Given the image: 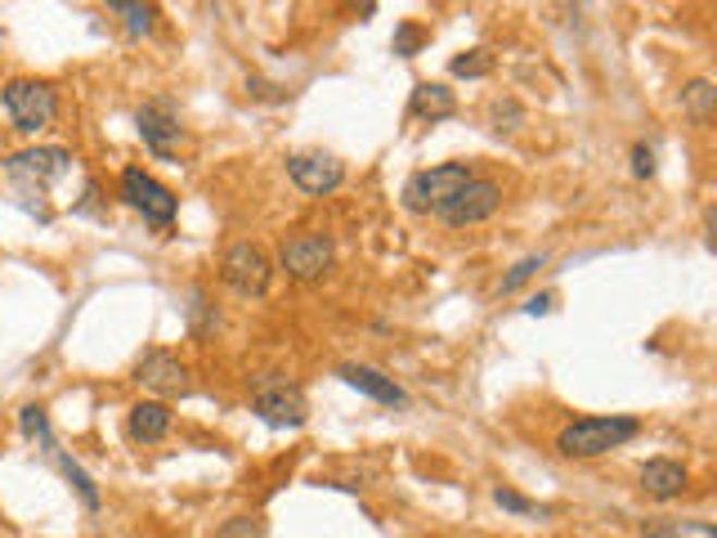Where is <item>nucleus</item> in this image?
<instances>
[{
    "label": "nucleus",
    "mask_w": 717,
    "mask_h": 538,
    "mask_svg": "<svg viewBox=\"0 0 717 538\" xmlns=\"http://www.w3.org/2000/svg\"><path fill=\"white\" fill-rule=\"evenodd\" d=\"M636 430H641L636 417H579V422H570L556 436V453L574 458V462H588V458H601V453L628 445Z\"/></svg>",
    "instance_id": "nucleus-1"
},
{
    "label": "nucleus",
    "mask_w": 717,
    "mask_h": 538,
    "mask_svg": "<svg viewBox=\"0 0 717 538\" xmlns=\"http://www.w3.org/2000/svg\"><path fill=\"white\" fill-rule=\"evenodd\" d=\"M475 179V171H471V162H440V166H431V171H418L404 185V207L412 211V215H440L453 198H458L467 185Z\"/></svg>",
    "instance_id": "nucleus-2"
},
{
    "label": "nucleus",
    "mask_w": 717,
    "mask_h": 538,
    "mask_svg": "<svg viewBox=\"0 0 717 538\" xmlns=\"http://www.w3.org/2000/svg\"><path fill=\"white\" fill-rule=\"evenodd\" d=\"M0 103H5V113L14 117V126H18L23 135L46 130V126H54V117H59V95H54L50 82L18 77V82H10L5 90H0Z\"/></svg>",
    "instance_id": "nucleus-3"
},
{
    "label": "nucleus",
    "mask_w": 717,
    "mask_h": 538,
    "mask_svg": "<svg viewBox=\"0 0 717 538\" xmlns=\"http://www.w3.org/2000/svg\"><path fill=\"white\" fill-rule=\"evenodd\" d=\"M220 278L234 287L238 297H265L274 283V261L265 257V247L256 242H234L220 261Z\"/></svg>",
    "instance_id": "nucleus-4"
},
{
    "label": "nucleus",
    "mask_w": 717,
    "mask_h": 538,
    "mask_svg": "<svg viewBox=\"0 0 717 538\" xmlns=\"http://www.w3.org/2000/svg\"><path fill=\"white\" fill-rule=\"evenodd\" d=\"M72 171V153L54 149V143H41V149H23L5 158V175L18 179L23 189H50Z\"/></svg>",
    "instance_id": "nucleus-5"
},
{
    "label": "nucleus",
    "mask_w": 717,
    "mask_h": 538,
    "mask_svg": "<svg viewBox=\"0 0 717 538\" xmlns=\"http://www.w3.org/2000/svg\"><path fill=\"white\" fill-rule=\"evenodd\" d=\"M122 198L144 215V221H153L162 229L175 221V211H180V198L162 185V179H153V175L139 171V166H126L122 171Z\"/></svg>",
    "instance_id": "nucleus-6"
},
{
    "label": "nucleus",
    "mask_w": 717,
    "mask_h": 538,
    "mask_svg": "<svg viewBox=\"0 0 717 538\" xmlns=\"http://www.w3.org/2000/svg\"><path fill=\"white\" fill-rule=\"evenodd\" d=\"M332 261H336V247H332L327 234H292L279 247V265L300 283L323 278L332 270Z\"/></svg>",
    "instance_id": "nucleus-7"
},
{
    "label": "nucleus",
    "mask_w": 717,
    "mask_h": 538,
    "mask_svg": "<svg viewBox=\"0 0 717 538\" xmlns=\"http://www.w3.org/2000/svg\"><path fill=\"white\" fill-rule=\"evenodd\" d=\"M498 207H503V189L494 185V179H471V185L440 211V221L453 225V229H467V225L489 221V215H494Z\"/></svg>",
    "instance_id": "nucleus-8"
},
{
    "label": "nucleus",
    "mask_w": 717,
    "mask_h": 538,
    "mask_svg": "<svg viewBox=\"0 0 717 538\" xmlns=\"http://www.w3.org/2000/svg\"><path fill=\"white\" fill-rule=\"evenodd\" d=\"M287 175H292V185L300 193H332V189H342V179H346V166L336 162L332 153H292L287 158Z\"/></svg>",
    "instance_id": "nucleus-9"
},
{
    "label": "nucleus",
    "mask_w": 717,
    "mask_h": 538,
    "mask_svg": "<svg viewBox=\"0 0 717 538\" xmlns=\"http://www.w3.org/2000/svg\"><path fill=\"white\" fill-rule=\"evenodd\" d=\"M139 135L144 143L153 149L158 158H171L175 153V139H180V117H175V108L166 99H153V103H144L139 108Z\"/></svg>",
    "instance_id": "nucleus-10"
},
{
    "label": "nucleus",
    "mask_w": 717,
    "mask_h": 538,
    "mask_svg": "<svg viewBox=\"0 0 717 538\" xmlns=\"http://www.w3.org/2000/svg\"><path fill=\"white\" fill-rule=\"evenodd\" d=\"M135 381L144 390H158V395H180L188 386V373H184V364L171 350H148L135 364Z\"/></svg>",
    "instance_id": "nucleus-11"
},
{
    "label": "nucleus",
    "mask_w": 717,
    "mask_h": 538,
    "mask_svg": "<svg viewBox=\"0 0 717 538\" xmlns=\"http://www.w3.org/2000/svg\"><path fill=\"white\" fill-rule=\"evenodd\" d=\"M346 386H355L359 395H368V400H376V404H391V409H399V404H408V395H404V386L395 381V377H386V373H376V368H368V364H346L342 373Z\"/></svg>",
    "instance_id": "nucleus-12"
},
{
    "label": "nucleus",
    "mask_w": 717,
    "mask_h": 538,
    "mask_svg": "<svg viewBox=\"0 0 717 538\" xmlns=\"http://www.w3.org/2000/svg\"><path fill=\"white\" fill-rule=\"evenodd\" d=\"M687 466L682 462H672V458H651L646 466H641V489H646L651 498H659V502H668V498H677L687 489Z\"/></svg>",
    "instance_id": "nucleus-13"
},
{
    "label": "nucleus",
    "mask_w": 717,
    "mask_h": 538,
    "mask_svg": "<svg viewBox=\"0 0 717 538\" xmlns=\"http://www.w3.org/2000/svg\"><path fill=\"white\" fill-rule=\"evenodd\" d=\"M256 413L265 417L270 426H300V422H306V400H300V390H287V386L260 390L256 395Z\"/></svg>",
    "instance_id": "nucleus-14"
},
{
    "label": "nucleus",
    "mask_w": 717,
    "mask_h": 538,
    "mask_svg": "<svg viewBox=\"0 0 717 538\" xmlns=\"http://www.w3.org/2000/svg\"><path fill=\"white\" fill-rule=\"evenodd\" d=\"M126 430H131L135 445H158L171 430V409L162 400H139L131 409V417H126Z\"/></svg>",
    "instance_id": "nucleus-15"
},
{
    "label": "nucleus",
    "mask_w": 717,
    "mask_h": 538,
    "mask_svg": "<svg viewBox=\"0 0 717 538\" xmlns=\"http://www.w3.org/2000/svg\"><path fill=\"white\" fill-rule=\"evenodd\" d=\"M408 113H412V117H422V122H444V117L458 113V99H453V90L440 86V82H422L418 90H412Z\"/></svg>",
    "instance_id": "nucleus-16"
},
{
    "label": "nucleus",
    "mask_w": 717,
    "mask_h": 538,
    "mask_svg": "<svg viewBox=\"0 0 717 538\" xmlns=\"http://www.w3.org/2000/svg\"><path fill=\"white\" fill-rule=\"evenodd\" d=\"M54 462H59V472L67 476V485H72V489L82 493L86 512H99V489H95V480H90V476L82 472V462H72V458H67V453H59V449H54Z\"/></svg>",
    "instance_id": "nucleus-17"
},
{
    "label": "nucleus",
    "mask_w": 717,
    "mask_h": 538,
    "mask_svg": "<svg viewBox=\"0 0 717 538\" xmlns=\"http://www.w3.org/2000/svg\"><path fill=\"white\" fill-rule=\"evenodd\" d=\"M682 108L695 117V122H708L713 117V108H717V90H713V82H691L687 90H682Z\"/></svg>",
    "instance_id": "nucleus-18"
},
{
    "label": "nucleus",
    "mask_w": 717,
    "mask_h": 538,
    "mask_svg": "<svg viewBox=\"0 0 717 538\" xmlns=\"http://www.w3.org/2000/svg\"><path fill=\"white\" fill-rule=\"evenodd\" d=\"M18 426H23V436H27V440H41V445H46V453H54L50 417H46V409H41V404H27V409L18 413Z\"/></svg>",
    "instance_id": "nucleus-19"
},
{
    "label": "nucleus",
    "mask_w": 717,
    "mask_h": 538,
    "mask_svg": "<svg viewBox=\"0 0 717 538\" xmlns=\"http://www.w3.org/2000/svg\"><path fill=\"white\" fill-rule=\"evenodd\" d=\"M543 265H547V257H543V251H539V257H524V261H516V265H511V274L503 278V297H511L516 287H524V283H530V278H534Z\"/></svg>",
    "instance_id": "nucleus-20"
},
{
    "label": "nucleus",
    "mask_w": 717,
    "mask_h": 538,
    "mask_svg": "<svg viewBox=\"0 0 717 538\" xmlns=\"http://www.w3.org/2000/svg\"><path fill=\"white\" fill-rule=\"evenodd\" d=\"M494 72V59H489L484 50H467L453 59V77H489Z\"/></svg>",
    "instance_id": "nucleus-21"
},
{
    "label": "nucleus",
    "mask_w": 717,
    "mask_h": 538,
    "mask_svg": "<svg viewBox=\"0 0 717 538\" xmlns=\"http://www.w3.org/2000/svg\"><path fill=\"white\" fill-rule=\"evenodd\" d=\"M494 502H498V508H507V512H516V516H547V508H539V502H530V498H520L507 485L494 489Z\"/></svg>",
    "instance_id": "nucleus-22"
},
{
    "label": "nucleus",
    "mask_w": 717,
    "mask_h": 538,
    "mask_svg": "<svg viewBox=\"0 0 717 538\" xmlns=\"http://www.w3.org/2000/svg\"><path fill=\"white\" fill-rule=\"evenodd\" d=\"M422 41H427V32H422L418 23H399V27H395V41H391V46H395V54H399V59H412V54L422 50Z\"/></svg>",
    "instance_id": "nucleus-23"
},
{
    "label": "nucleus",
    "mask_w": 717,
    "mask_h": 538,
    "mask_svg": "<svg viewBox=\"0 0 717 538\" xmlns=\"http://www.w3.org/2000/svg\"><path fill=\"white\" fill-rule=\"evenodd\" d=\"M118 14H126V27H131V36H144L148 27H153V5H126V0H118V5H112Z\"/></svg>",
    "instance_id": "nucleus-24"
},
{
    "label": "nucleus",
    "mask_w": 717,
    "mask_h": 538,
    "mask_svg": "<svg viewBox=\"0 0 717 538\" xmlns=\"http://www.w3.org/2000/svg\"><path fill=\"white\" fill-rule=\"evenodd\" d=\"M265 534V525H260V516H234L230 525H224L215 538H260Z\"/></svg>",
    "instance_id": "nucleus-25"
},
{
    "label": "nucleus",
    "mask_w": 717,
    "mask_h": 538,
    "mask_svg": "<svg viewBox=\"0 0 717 538\" xmlns=\"http://www.w3.org/2000/svg\"><path fill=\"white\" fill-rule=\"evenodd\" d=\"M632 175H636V179L655 175V153L646 149V143H636V149H632Z\"/></svg>",
    "instance_id": "nucleus-26"
},
{
    "label": "nucleus",
    "mask_w": 717,
    "mask_h": 538,
    "mask_svg": "<svg viewBox=\"0 0 717 538\" xmlns=\"http://www.w3.org/2000/svg\"><path fill=\"white\" fill-rule=\"evenodd\" d=\"M547 310H552V297H547V292L530 297V305H524V314H547Z\"/></svg>",
    "instance_id": "nucleus-27"
}]
</instances>
